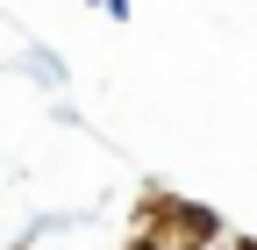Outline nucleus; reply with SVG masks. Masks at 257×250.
<instances>
[{
	"instance_id": "1",
	"label": "nucleus",
	"mask_w": 257,
	"mask_h": 250,
	"mask_svg": "<svg viewBox=\"0 0 257 250\" xmlns=\"http://www.w3.org/2000/svg\"><path fill=\"white\" fill-rule=\"evenodd\" d=\"M136 250H150V243H136Z\"/></svg>"
}]
</instances>
